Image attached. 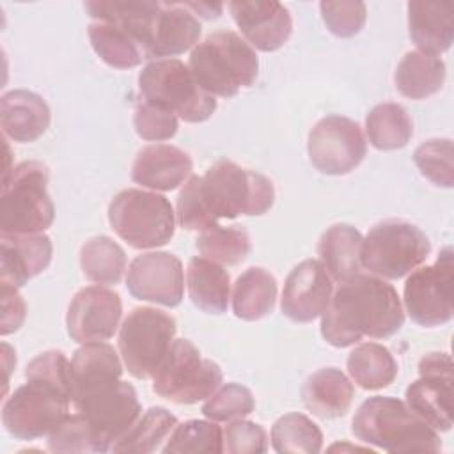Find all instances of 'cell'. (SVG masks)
<instances>
[{
  "instance_id": "6da1fadb",
  "label": "cell",
  "mask_w": 454,
  "mask_h": 454,
  "mask_svg": "<svg viewBox=\"0 0 454 454\" xmlns=\"http://www.w3.org/2000/svg\"><path fill=\"white\" fill-rule=\"evenodd\" d=\"M121 376L119 355L106 342L83 344L71 358V406L92 427L103 452L128 433L142 411L135 388Z\"/></svg>"
},
{
  "instance_id": "7a4b0ae2",
  "label": "cell",
  "mask_w": 454,
  "mask_h": 454,
  "mask_svg": "<svg viewBox=\"0 0 454 454\" xmlns=\"http://www.w3.org/2000/svg\"><path fill=\"white\" fill-rule=\"evenodd\" d=\"M404 310L394 286L376 275H355L339 284L321 314V335L333 348L362 337L387 339L401 330Z\"/></svg>"
},
{
  "instance_id": "3957f363",
  "label": "cell",
  "mask_w": 454,
  "mask_h": 454,
  "mask_svg": "<svg viewBox=\"0 0 454 454\" xmlns=\"http://www.w3.org/2000/svg\"><path fill=\"white\" fill-rule=\"evenodd\" d=\"M351 431L360 442L394 454H434L442 450L438 433L395 397L374 395L364 401L353 417Z\"/></svg>"
},
{
  "instance_id": "277c9868",
  "label": "cell",
  "mask_w": 454,
  "mask_h": 454,
  "mask_svg": "<svg viewBox=\"0 0 454 454\" xmlns=\"http://www.w3.org/2000/svg\"><path fill=\"white\" fill-rule=\"evenodd\" d=\"M188 69L207 94L232 98L255 82L259 59L239 34L218 30L193 46Z\"/></svg>"
},
{
  "instance_id": "5b68a950",
  "label": "cell",
  "mask_w": 454,
  "mask_h": 454,
  "mask_svg": "<svg viewBox=\"0 0 454 454\" xmlns=\"http://www.w3.org/2000/svg\"><path fill=\"white\" fill-rule=\"evenodd\" d=\"M199 192L216 222L239 215L259 216L275 202V188L266 176L229 160H220L206 170L199 179Z\"/></svg>"
},
{
  "instance_id": "8992f818",
  "label": "cell",
  "mask_w": 454,
  "mask_h": 454,
  "mask_svg": "<svg viewBox=\"0 0 454 454\" xmlns=\"http://www.w3.org/2000/svg\"><path fill=\"white\" fill-rule=\"evenodd\" d=\"M48 167L41 161H21L2 179L0 231L2 234H39L55 220L48 193Z\"/></svg>"
},
{
  "instance_id": "52a82bcc",
  "label": "cell",
  "mask_w": 454,
  "mask_h": 454,
  "mask_svg": "<svg viewBox=\"0 0 454 454\" xmlns=\"http://www.w3.org/2000/svg\"><path fill=\"white\" fill-rule=\"evenodd\" d=\"M142 99L158 105L186 122H204L216 110V98L199 87L179 59L151 60L138 74Z\"/></svg>"
},
{
  "instance_id": "ba28073f",
  "label": "cell",
  "mask_w": 454,
  "mask_h": 454,
  "mask_svg": "<svg viewBox=\"0 0 454 454\" xmlns=\"http://www.w3.org/2000/svg\"><path fill=\"white\" fill-rule=\"evenodd\" d=\"M174 215L167 197L138 188L119 192L108 206L115 234L138 250L167 245L176 231Z\"/></svg>"
},
{
  "instance_id": "9c48e42d",
  "label": "cell",
  "mask_w": 454,
  "mask_h": 454,
  "mask_svg": "<svg viewBox=\"0 0 454 454\" xmlns=\"http://www.w3.org/2000/svg\"><path fill=\"white\" fill-rule=\"evenodd\" d=\"M431 252L429 238L413 223L385 220L362 239L360 261L369 273L397 280L419 268Z\"/></svg>"
},
{
  "instance_id": "30bf717a",
  "label": "cell",
  "mask_w": 454,
  "mask_h": 454,
  "mask_svg": "<svg viewBox=\"0 0 454 454\" xmlns=\"http://www.w3.org/2000/svg\"><path fill=\"white\" fill-rule=\"evenodd\" d=\"M71 394L67 388L44 380H27L2 406V424L18 440L48 436L69 415Z\"/></svg>"
},
{
  "instance_id": "8fae6325",
  "label": "cell",
  "mask_w": 454,
  "mask_h": 454,
  "mask_svg": "<svg viewBox=\"0 0 454 454\" xmlns=\"http://www.w3.org/2000/svg\"><path fill=\"white\" fill-rule=\"evenodd\" d=\"M151 380L160 397L176 404H193L207 399L220 387L223 374L220 365L202 358L188 339H174Z\"/></svg>"
},
{
  "instance_id": "7c38bea8",
  "label": "cell",
  "mask_w": 454,
  "mask_h": 454,
  "mask_svg": "<svg viewBox=\"0 0 454 454\" xmlns=\"http://www.w3.org/2000/svg\"><path fill=\"white\" fill-rule=\"evenodd\" d=\"M176 330L170 314L153 307H135L119 330V353L128 372L137 380L153 378L174 342Z\"/></svg>"
},
{
  "instance_id": "4fadbf2b",
  "label": "cell",
  "mask_w": 454,
  "mask_h": 454,
  "mask_svg": "<svg viewBox=\"0 0 454 454\" xmlns=\"http://www.w3.org/2000/svg\"><path fill=\"white\" fill-rule=\"evenodd\" d=\"M452 248L445 247L434 264L408 273L404 282V309L420 326H440L454 316Z\"/></svg>"
},
{
  "instance_id": "5bb4252c",
  "label": "cell",
  "mask_w": 454,
  "mask_h": 454,
  "mask_svg": "<svg viewBox=\"0 0 454 454\" xmlns=\"http://www.w3.org/2000/svg\"><path fill=\"white\" fill-rule=\"evenodd\" d=\"M307 151L316 170L326 176H344L362 163L367 142L358 122L342 115H328L309 133Z\"/></svg>"
},
{
  "instance_id": "9a60e30c",
  "label": "cell",
  "mask_w": 454,
  "mask_h": 454,
  "mask_svg": "<svg viewBox=\"0 0 454 454\" xmlns=\"http://www.w3.org/2000/svg\"><path fill=\"white\" fill-rule=\"evenodd\" d=\"M126 287L137 300L177 307L184 293L183 262L168 252L140 254L128 268Z\"/></svg>"
},
{
  "instance_id": "2e32d148",
  "label": "cell",
  "mask_w": 454,
  "mask_h": 454,
  "mask_svg": "<svg viewBox=\"0 0 454 454\" xmlns=\"http://www.w3.org/2000/svg\"><path fill=\"white\" fill-rule=\"evenodd\" d=\"M121 316L122 301L119 293L101 286L83 287L67 307V335L80 344L106 340L117 332Z\"/></svg>"
},
{
  "instance_id": "e0dca14e",
  "label": "cell",
  "mask_w": 454,
  "mask_h": 454,
  "mask_svg": "<svg viewBox=\"0 0 454 454\" xmlns=\"http://www.w3.org/2000/svg\"><path fill=\"white\" fill-rule=\"evenodd\" d=\"M333 293L332 277L316 259L296 264L286 278L282 291V314L294 323H310L319 317Z\"/></svg>"
},
{
  "instance_id": "ac0fdd59",
  "label": "cell",
  "mask_w": 454,
  "mask_h": 454,
  "mask_svg": "<svg viewBox=\"0 0 454 454\" xmlns=\"http://www.w3.org/2000/svg\"><path fill=\"white\" fill-rule=\"evenodd\" d=\"M229 11L245 41L261 51L282 48L293 32V20L280 2L275 0H234Z\"/></svg>"
},
{
  "instance_id": "d6986e66",
  "label": "cell",
  "mask_w": 454,
  "mask_h": 454,
  "mask_svg": "<svg viewBox=\"0 0 454 454\" xmlns=\"http://www.w3.org/2000/svg\"><path fill=\"white\" fill-rule=\"evenodd\" d=\"M0 284L20 289L51 262V239L39 234H2Z\"/></svg>"
},
{
  "instance_id": "ffe728a7",
  "label": "cell",
  "mask_w": 454,
  "mask_h": 454,
  "mask_svg": "<svg viewBox=\"0 0 454 454\" xmlns=\"http://www.w3.org/2000/svg\"><path fill=\"white\" fill-rule=\"evenodd\" d=\"M193 163L188 153L168 144L145 145L131 165V181L156 192H170L181 186L192 174Z\"/></svg>"
},
{
  "instance_id": "44dd1931",
  "label": "cell",
  "mask_w": 454,
  "mask_h": 454,
  "mask_svg": "<svg viewBox=\"0 0 454 454\" xmlns=\"http://www.w3.org/2000/svg\"><path fill=\"white\" fill-rule=\"evenodd\" d=\"M200 32L199 18L183 2H161L153 25L147 60L184 53L199 43Z\"/></svg>"
},
{
  "instance_id": "7402d4cb",
  "label": "cell",
  "mask_w": 454,
  "mask_h": 454,
  "mask_svg": "<svg viewBox=\"0 0 454 454\" xmlns=\"http://www.w3.org/2000/svg\"><path fill=\"white\" fill-rule=\"evenodd\" d=\"M51 114L46 101L25 89L5 92L0 99L2 131L14 142H34L50 128Z\"/></svg>"
},
{
  "instance_id": "603a6c76",
  "label": "cell",
  "mask_w": 454,
  "mask_h": 454,
  "mask_svg": "<svg viewBox=\"0 0 454 454\" xmlns=\"http://www.w3.org/2000/svg\"><path fill=\"white\" fill-rule=\"evenodd\" d=\"M408 32L419 51L438 55L454 39V5L450 2H408Z\"/></svg>"
},
{
  "instance_id": "cb8c5ba5",
  "label": "cell",
  "mask_w": 454,
  "mask_h": 454,
  "mask_svg": "<svg viewBox=\"0 0 454 454\" xmlns=\"http://www.w3.org/2000/svg\"><path fill=\"white\" fill-rule=\"evenodd\" d=\"M87 14L96 21L119 25L129 32L144 50L145 60L151 44L154 20L161 9V2L153 0H90L83 4Z\"/></svg>"
},
{
  "instance_id": "d4e9b609",
  "label": "cell",
  "mask_w": 454,
  "mask_h": 454,
  "mask_svg": "<svg viewBox=\"0 0 454 454\" xmlns=\"http://www.w3.org/2000/svg\"><path fill=\"white\" fill-rule=\"evenodd\" d=\"M353 397V383L335 367L316 371L301 387V401L305 408L319 419H337L346 415Z\"/></svg>"
},
{
  "instance_id": "484cf974",
  "label": "cell",
  "mask_w": 454,
  "mask_h": 454,
  "mask_svg": "<svg viewBox=\"0 0 454 454\" xmlns=\"http://www.w3.org/2000/svg\"><path fill=\"white\" fill-rule=\"evenodd\" d=\"M404 397L411 413L434 431L452 427V376H420Z\"/></svg>"
},
{
  "instance_id": "4316f807",
  "label": "cell",
  "mask_w": 454,
  "mask_h": 454,
  "mask_svg": "<svg viewBox=\"0 0 454 454\" xmlns=\"http://www.w3.org/2000/svg\"><path fill=\"white\" fill-rule=\"evenodd\" d=\"M362 239L360 231L349 223H335L323 232L317 243V254L319 262L332 280L344 282L360 273Z\"/></svg>"
},
{
  "instance_id": "83f0119b",
  "label": "cell",
  "mask_w": 454,
  "mask_h": 454,
  "mask_svg": "<svg viewBox=\"0 0 454 454\" xmlns=\"http://www.w3.org/2000/svg\"><path fill=\"white\" fill-rule=\"evenodd\" d=\"M186 286L192 303L206 314H223L231 298V278L223 266L192 257L186 268Z\"/></svg>"
},
{
  "instance_id": "f1b7e54d",
  "label": "cell",
  "mask_w": 454,
  "mask_h": 454,
  "mask_svg": "<svg viewBox=\"0 0 454 454\" xmlns=\"http://www.w3.org/2000/svg\"><path fill=\"white\" fill-rule=\"evenodd\" d=\"M445 82V64L438 55L408 51L395 67V89L410 99H424L436 94Z\"/></svg>"
},
{
  "instance_id": "f546056e",
  "label": "cell",
  "mask_w": 454,
  "mask_h": 454,
  "mask_svg": "<svg viewBox=\"0 0 454 454\" xmlns=\"http://www.w3.org/2000/svg\"><path fill=\"white\" fill-rule=\"evenodd\" d=\"M277 280L264 268L243 271L232 289V310L243 321H259L275 309Z\"/></svg>"
},
{
  "instance_id": "4dcf8cb0",
  "label": "cell",
  "mask_w": 454,
  "mask_h": 454,
  "mask_svg": "<svg viewBox=\"0 0 454 454\" xmlns=\"http://www.w3.org/2000/svg\"><path fill=\"white\" fill-rule=\"evenodd\" d=\"M346 367L351 380L364 390H380L388 387L399 371L392 353L376 342H364L356 346L349 353Z\"/></svg>"
},
{
  "instance_id": "1f68e13d",
  "label": "cell",
  "mask_w": 454,
  "mask_h": 454,
  "mask_svg": "<svg viewBox=\"0 0 454 454\" xmlns=\"http://www.w3.org/2000/svg\"><path fill=\"white\" fill-rule=\"evenodd\" d=\"M89 39L96 55L110 67L129 69L145 60L138 41L119 25L92 21L89 25Z\"/></svg>"
},
{
  "instance_id": "d6a6232c",
  "label": "cell",
  "mask_w": 454,
  "mask_h": 454,
  "mask_svg": "<svg viewBox=\"0 0 454 454\" xmlns=\"http://www.w3.org/2000/svg\"><path fill=\"white\" fill-rule=\"evenodd\" d=\"M365 131L372 147L380 151H395L410 142L413 122L401 105L381 103L367 114Z\"/></svg>"
},
{
  "instance_id": "836d02e7",
  "label": "cell",
  "mask_w": 454,
  "mask_h": 454,
  "mask_svg": "<svg viewBox=\"0 0 454 454\" xmlns=\"http://www.w3.org/2000/svg\"><path fill=\"white\" fill-rule=\"evenodd\" d=\"M80 266L83 275L94 284H119L126 271V254L112 238L96 236L82 245Z\"/></svg>"
},
{
  "instance_id": "e575fe53",
  "label": "cell",
  "mask_w": 454,
  "mask_h": 454,
  "mask_svg": "<svg viewBox=\"0 0 454 454\" xmlns=\"http://www.w3.org/2000/svg\"><path fill=\"white\" fill-rule=\"evenodd\" d=\"M177 419L161 406L149 408L137 422L128 429V433L119 438L112 450L114 452H133V454H151L160 449L161 442L170 436Z\"/></svg>"
},
{
  "instance_id": "d590c367",
  "label": "cell",
  "mask_w": 454,
  "mask_h": 454,
  "mask_svg": "<svg viewBox=\"0 0 454 454\" xmlns=\"http://www.w3.org/2000/svg\"><path fill=\"white\" fill-rule=\"evenodd\" d=\"M197 250L202 257L220 266H238L250 254V236L245 229L215 225L199 232L195 239Z\"/></svg>"
},
{
  "instance_id": "8d00e7d4",
  "label": "cell",
  "mask_w": 454,
  "mask_h": 454,
  "mask_svg": "<svg viewBox=\"0 0 454 454\" xmlns=\"http://www.w3.org/2000/svg\"><path fill=\"white\" fill-rule=\"evenodd\" d=\"M271 445L278 454H317L323 447V433L309 417L287 413L273 424Z\"/></svg>"
},
{
  "instance_id": "74e56055",
  "label": "cell",
  "mask_w": 454,
  "mask_h": 454,
  "mask_svg": "<svg viewBox=\"0 0 454 454\" xmlns=\"http://www.w3.org/2000/svg\"><path fill=\"white\" fill-rule=\"evenodd\" d=\"M223 434L215 420H186L170 433L163 454H218Z\"/></svg>"
},
{
  "instance_id": "f35d334b",
  "label": "cell",
  "mask_w": 454,
  "mask_h": 454,
  "mask_svg": "<svg viewBox=\"0 0 454 454\" xmlns=\"http://www.w3.org/2000/svg\"><path fill=\"white\" fill-rule=\"evenodd\" d=\"M413 161L420 174L436 186L452 188V142L449 138H431L420 144L413 153Z\"/></svg>"
},
{
  "instance_id": "ab89813d",
  "label": "cell",
  "mask_w": 454,
  "mask_h": 454,
  "mask_svg": "<svg viewBox=\"0 0 454 454\" xmlns=\"http://www.w3.org/2000/svg\"><path fill=\"white\" fill-rule=\"evenodd\" d=\"M48 450L59 454L103 452L98 436L80 413L67 415L66 420L48 434Z\"/></svg>"
},
{
  "instance_id": "60d3db41",
  "label": "cell",
  "mask_w": 454,
  "mask_h": 454,
  "mask_svg": "<svg viewBox=\"0 0 454 454\" xmlns=\"http://www.w3.org/2000/svg\"><path fill=\"white\" fill-rule=\"evenodd\" d=\"M255 408L252 392L238 383H227L218 387L204 403L202 413L209 420L225 422L232 419H243Z\"/></svg>"
},
{
  "instance_id": "b9f144b4",
  "label": "cell",
  "mask_w": 454,
  "mask_h": 454,
  "mask_svg": "<svg viewBox=\"0 0 454 454\" xmlns=\"http://www.w3.org/2000/svg\"><path fill=\"white\" fill-rule=\"evenodd\" d=\"M319 9L326 28L339 37L356 35L364 28L367 20V7L364 2H321Z\"/></svg>"
},
{
  "instance_id": "7bdbcfd3",
  "label": "cell",
  "mask_w": 454,
  "mask_h": 454,
  "mask_svg": "<svg viewBox=\"0 0 454 454\" xmlns=\"http://www.w3.org/2000/svg\"><path fill=\"white\" fill-rule=\"evenodd\" d=\"M133 126L140 138L163 142L170 140L177 133V117L172 112L142 99L135 106Z\"/></svg>"
},
{
  "instance_id": "ee69618b",
  "label": "cell",
  "mask_w": 454,
  "mask_h": 454,
  "mask_svg": "<svg viewBox=\"0 0 454 454\" xmlns=\"http://www.w3.org/2000/svg\"><path fill=\"white\" fill-rule=\"evenodd\" d=\"M199 176H190L183 184L177 195V222L186 231L202 232L209 227L218 225L213 215L207 211L200 192H199Z\"/></svg>"
},
{
  "instance_id": "f6af8a7d",
  "label": "cell",
  "mask_w": 454,
  "mask_h": 454,
  "mask_svg": "<svg viewBox=\"0 0 454 454\" xmlns=\"http://www.w3.org/2000/svg\"><path fill=\"white\" fill-rule=\"evenodd\" d=\"M223 452L229 454H262L268 450V434L261 424L236 419L222 431Z\"/></svg>"
},
{
  "instance_id": "bcb514c9",
  "label": "cell",
  "mask_w": 454,
  "mask_h": 454,
  "mask_svg": "<svg viewBox=\"0 0 454 454\" xmlns=\"http://www.w3.org/2000/svg\"><path fill=\"white\" fill-rule=\"evenodd\" d=\"M27 316L25 300L20 296L18 289L2 286V321H0V333L9 335L23 325Z\"/></svg>"
},
{
  "instance_id": "7dc6e473",
  "label": "cell",
  "mask_w": 454,
  "mask_h": 454,
  "mask_svg": "<svg viewBox=\"0 0 454 454\" xmlns=\"http://www.w3.org/2000/svg\"><path fill=\"white\" fill-rule=\"evenodd\" d=\"M420 376H452V360L447 353H429L419 362Z\"/></svg>"
},
{
  "instance_id": "c3c4849f",
  "label": "cell",
  "mask_w": 454,
  "mask_h": 454,
  "mask_svg": "<svg viewBox=\"0 0 454 454\" xmlns=\"http://www.w3.org/2000/svg\"><path fill=\"white\" fill-rule=\"evenodd\" d=\"M186 9H190L195 16H202L206 20L218 18L222 14L223 5L222 4H211V2H183Z\"/></svg>"
},
{
  "instance_id": "681fc988",
  "label": "cell",
  "mask_w": 454,
  "mask_h": 454,
  "mask_svg": "<svg viewBox=\"0 0 454 454\" xmlns=\"http://www.w3.org/2000/svg\"><path fill=\"white\" fill-rule=\"evenodd\" d=\"M2 353H4V369H5V385H7L11 369L16 367V353L11 349L7 342H2Z\"/></svg>"
}]
</instances>
